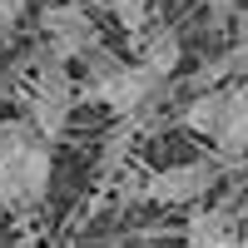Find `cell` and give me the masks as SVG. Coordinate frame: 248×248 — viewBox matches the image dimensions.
Segmentation results:
<instances>
[{"label":"cell","instance_id":"cell-1","mask_svg":"<svg viewBox=\"0 0 248 248\" xmlns=\"http://www.w3.org/2000/svg\"><path fill=\"white\" fill-rule=\"evenodd\" d=\"M75 99H79V90L70 79V60H60L55 50L40 45L35 50V79H30V94H25V114L45 144H60V134L70 129Z\"/></svg>","mask_w":248,"mask_h":248},{"label":"cell","instance_id":"cell-2","mask_svg":"<svg viewBox=\"0 0 248 248\" xmlns=\"http://www.w3.org/2000/svg\"><path fill=\"white\" fill-rule=\"evenodd\" d=\"M164 85H169V79H159L149 65H139V60L129 65V60H124V65L109 70V75H85L79 99L105 105V109H114V114H144V109L164 94Z\"/></svg>","mask_w":248,"mask_h":248},{"label":"cell","instance_id":"cell-3","mask_svg":"<svg viewBox=\"0 0 248 248\" xmlns=\"http://www.w3.org/2000/svg\"><path fill=\"white\" fill-rule=\"evenodd\" d=\"M45 194H50V144L45 139H25L0 154V203L25 214L35 203H45Z\"/></svg>","mask_w":248,"mask_h":248},{"label":"cell","instance_id":"cell-4","mask_svg":"<svg viewBox=\"0 0 248 248\" xmlns=\"http://www.w3.org/2000/svg\"><path fill=\"white\" fill-rule=\"evenodd\" d=\"M40 45L55 50L60 60H85V50L99 45V25L90 5H79V0H50L45 10H40Z\"/></svg>","mask_w":248,"mask_h":248},{"label":"cell","instance_id":"cell-5","mask_svg":"<svg viewBox=\"0 0 248 248\" xmlns=\"http://www.w3.org/2000/svg\"><path fill=\"white\" fill-rule=\"evenodd\" d=\"M218 174H223L218 159H184V164L144 174V199L149 203H199L209 189H218Z\"/></svg>","mask_w":248,"mask_h":248},{"label":"cell","instance_id":"cell-6","mask_svg":"<svg viewBox=\"0 0 248 248\" xmlns=\"http://www.w3.org/2000/svg\"><path fill=\"white\" fill-rule=\"evenodd\" d=\"M229 105H233V85H203L189 105L179 109V124L203 134V139H214L223 129V119H229Z\"/></svg>","mask_w":248,"mask_h":248},{"label":"cell","instance_id":"cell-7","mask_svg":"<svg viewBox=\"0 0 248 248\" xmlns=\"http://www.w3.org/2000/svg\"><path fill=\"white\" fill-rule=\"evenodd\" d=\"M209 144L218 149V164H238V159H248V85H233L229 119H223V129H218Z\"/></svg>","mask_w":248,"mask_h":248},{"label":"cell","instance_id":"cell-8","mask_svg":"<svg viewBox=\"0 0 248 248\" xmlns=\"http://www.w3.org/2000/svg\"><path fill=\"white\" fill-rule=\"evenodd\" d=\"M134 50H139V65H149L159 79H174V70H179V60H184V45H179V35L174 30H144L139 40H134Z\"/></svg>","mask_w":248,"mask_h":248},{"label":"cell","instance_id":"cell-9","mask_svg":"<svg viewBox=\"0 0 248 248\" xmlns=\"http://www.w3.org/2000/svg\"><path fill=\"white\" fill-rule=\"evenodd\" d=\"M149 10H154V0H109V15L119 20V30L129 40H139L149 30Z\"/></svg>","mask_w":248,"mask_h":248},{"label":"cell","instance_id":"cell-10","mask_svg":"<svg viewBox=\"0 0 248 248\" xmlns=\"http://www.w3.org/2000/svg\"><path fill=\"white\" fill-rule=\"evenodd\" d=\"M238 209H199L194 218H189V229H184V238H194V233H229V229H238Z\"/></svg>","mask_w":248,"mask_h":248},{"label":"cell","instance_id":"cell-11","mask_svg":"<svg viewBox=\"0 0 248 248\" xmlns=\"http://www.w3.org/2000/svg\"><path fill=\"white\" fill-rule=\"evenodd\" d=\"M25 139H40V129L30 124V114H20V119H0V154L15 149V144H25Z\"/></svg>","mask_w":248,"mask_h":248},{"label":"cell","instance_id":"cell-12","mask_svg":"<svg viewBox=\"0 0 248 248\" xmlns=\"http://www.w3.org/2000/svg\"><path fill=\"white\" fill-rule=\"evenodd\" d=\"M233 20H238V35H233V50L223 55V65H229V75L248 79V15H233Z\"/></svg>","mask_w":248,"mask_h":248},{"label":"cell","instance_id":"cell-13","mask_svg":"<svg viewBox=\"0 0 248 248\" xmlns=\"http://www.w3.org/2000/svg\"><path fill=\"white\" fill-rule=\"evenodd\" d=\"M184 248H248V243L238 238V229H229V233H194L184 238Z\"/></svg>","mask_w":248,"mask_h":248},{"label":"cell","instance_id":"cell-14","mask_svg":"<svg viewBox=\"0 0 248 248\" xmlns=\"http://www.w3.org/2000/svg\"><path fill=\"white\" fill-rule=\"evenodd\" d=\"M203 10H209V25H214V30H223V25L238 15V0H203Z\"/></svg>","mask_w":248,"mask_h":248},{"label":"cell","instance_id":"cell-15","mask_svg":"<svg viewBox=\"0 0 248 248\" xmlns=\"http://www.w3.org/2000/svg\"><path fill=\"white\" fill-rule=\"evenodd\" d=\"M25 5L30 0H0V30H15L25 20Z\"/></svg>","mask_w":248,"mask_h":248},{"label":"cell","instance_id":"cell-16","mask_svg":"<svg viewBox=\"0 0 248 248\" xmlns=\"http://www.w3.org/2000/svg\"><path fill=\"white\" fill-rule=\"evenodd\" d=\"M238 218H243V223H248V194H243V203H238Z\"/></svg>","mask_w":248,"mask_h":248}]
</instances>
